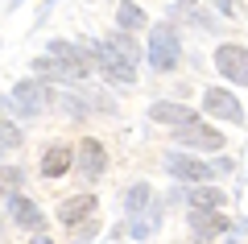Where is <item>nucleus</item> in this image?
I'll list each match as a JSON object with an SVG mask.
<instances>
[{
    "label": "nucleus",
    "instance_id": "obj_1",
    "mask_svg": "<svg viewBox=\"0 0 248 244\" xmlns=\"http://www.w3.org/2000/svg\"><path fill=\"white\" fill-rule=\"evenodd\" d=\"M166 170L174 178H186V182H207L215 174H232V162H215V166H203L195 157H166Z\"/></svg>",
    "mask_w": 248,
    "mask_h": 244
},
{
    "label": "nucleus",
    "instance_id": "obj_2",
    "mask_svg": "<svg viewBox=\"0 0 248 244\" xmlns=\"http://www.w3.org/2000/svg\"><path fill=\"white\" fill-rule=\"evenodd\" d=\"M149 62L157 70H174L178 66V33H174V29L161 25V29L149 33Z\"/></svg>",
    "mask_w": 248,
    "mask_h": 244
},
{
    "label": "nucleus",
    "instance_id": "obj_3",
    "mask_svg": "<svg viewBox=\"0 0 248 244\" xmlns=\"http://www.w3.org/2000/svg\"><path fill=\"white\" fill-rule=\"evenodd\" d=\"M215 66H219L223 79L248 87V50L244 46H219V50H215Z\"/></svg>",
    "mask_w": 248,
    "mask_h": 244
},
{
    "label": "nucleus",
    "instance_id": "obj_4",
    "mask_svg": "<svg viewBox=\"0 0 248 244\" xmlns=\"http://www.w3.org/2000/svg\"><path fill=\"white\" fill-rule=\"evenodd\" d=\"M174 137L182 141V145H190V149H211V153H215V149H223V132H215L211 124H199V120L195 124H182Z\"/></svg>",
    "mask_w": 248,
    "mask_h": 244
},
{
    "label": "nucleus",
    "instance_id": "obj_5",
    "mask_svg": "<svg viewBox=\"0 0 248 244\" xmlns=\"http://www.w3.org/2000/svg\"><path fill=\"white\" fill-rule=\"evenodd\" d=\"M203 108H207L211 116H223V120H232V124H236L240 116H244L240 99L232 96V91H223V87H211V91H207V96H203Z\"/></svg>",
    "mask_w": 248,
    "mask_h": 244
},
{
    "label": "nucleus",
    "instance_id": "obj_6",
    "mask_svg": "<svg viewBox=\"0 0 248 244\" xmlns=\"http://www.w3.org/2000/svg\"><path fill=\"white\" fill-rule=\"evenodd\" d=\"M50 58H58L62 62V70H66V75H87L91 66H95V62H91V54H83V50H75V46H66V42H54L50 46Z\"/></svg>",
    "mask_w": 248,
    "mask_h": 244
},
{
    "label": "nucleus",
    "instance_id": "obj_7",
    "mask_svg": "<svg viewBox=\"0 0 248 244\" xmlns=\"http://www.w3.org/2000/svg\"><path fill=\"white\" fill-rule=\"evenodd\" d=\"M75 162H79V170H83L87 178H95L99 170L108 166V157H104V149H99L95 137H83V141H79V153H75Z\"/></svg>",
    "mask_w": 248,
    "mask_h": 244
},
{
    "label": "nucleus",
    "instance_id": "obj_8",
    "mask_svg": "<svg viewBox=\"0 0 248 244\" xmlns=\"http://www.w3.org/2000/svg\"><path fill=\"white\" fill-rule=\"evenodd\" d=\"M95 207H99L95 195H75V199H66V203L58 207V215H62V224L75 228V224H83L87 215H95Z\"/></svg>",
    "mask_w": 248,
    "mask_h": 244
},
{
    "label": "nucleus",
    "instance_id": "obj_9",
    "mask_svg": "<svg viewBox=\"0 0 248 244\" xmlns=\"http://www.w3.org/2000/svg\"><path fill=\"white\" fill-rule=\"evenodd\" d=\"M71 166H75V153H71L66 145H50V149L42 153V174H46V178H62Z\"/></svg>",
    "mask_w": 248,
    "mask_h": 244
},
{
    "label": "nucleus",
    "instance_id": "obj_10",
    "mask_svg": "<svg viewBox=\"0 0 248 244\" xmlns=\"http://www.w3.org/2000/svg\"><path fill=\"white\" fill-rule=\"evenodd\" d=\"M149 116H153L157 124H178V129L199 120L195 108H186V104H153V108H149Z\"/></svg>",
    "mask_w": 248,
    "mask_h": 244
},
{
    "label": "nucleus",
    "instance_id": "obj_11",
    "mask_svg": "<svg viewBox=\"0 0 248 244\" xmlns=\"http://www.w3.org/2000/svg\"><path fill=\"white\" fill-rule=\"evenodd\" d=\"M104 46L124 62V66H137V58H141V50H137V42H133L128 33H108V37H104Z\"/></svg>",
    "mask_w": 248,
    "mask_h": 244
},
{
    "label": "nucleus",
    "instance_id": "obj_12",
    "mask_svg": "<svg viewBox=\"0 0 248 244\" xmlns=\"http://www.w3.org/2000/svg\"><path fill=\"white\" fill-rule=\"evenodd\" d=\"M9 211H13V219H17V224H25V228H33V232H42V211H37L29 199L9 195Z\"/></svg>",
    "mask_w": 248,
    "mask_h": 244
},
{
    "label": "nucleus",
    "instance_id": "obj_13",
    "mask_svg": "<svg viewBox=\"0 0 248 244\" xmlns=\"http://www.w3.org/2000/svg\"><path fill=\"white\" fill-rule=\"evenodd\" d=\"M190 228H195V232H203V236H215V232H228V219H223L219 211L195 207V211H190Z\"/></svg>",
    "mask_w": 248,
    "mask_h": 244
},
{
    "label": "nucleus",
    "instance_id": "obj_14",
    "mask_svg": "<svg viewBox=\"0 0 248 244\" xmlns=\"http://www.w3.org/2000/svg\"><path fill=\"white\" fill-rule=\"evenodd\" d=\"M13 99H17L21 112H37V108H42V87H37V83H17Z\"/></svg>",
    "mask_w": 248,
    "mask_h": 244
},
{
    "label": "nucleus",
    "instance_id": "obj_15",
    "mask_svg": "<svg viewBox=\"0 0 248 244\" xmlns=\"http://www.w3.org/2000/svg\"><path fill=\"white\" fill-rule=\"evenodd\" d=\"M190 203L203 207V211H215V207H223V191H215V186H195V191H190Z\"/></svg>",
    "mask_w": 248,
    "mask_h": 244
},
{
    "label": "nucleus",
    "instance_id": "obj_16",
    "mask_svg": "<svg viewBox=\"0 0 248 244\" xmlns=\"http://www.w3.org/2000/svg\"><path fill=\"white\" fill-rule=\"evenodd\" d=\"M116 21H120V29H141V25H145V13L137 9V4H128V0H124L120 9H116Z\"/></svg>",
    "mask_w": 248,
    "mask_h": 244
},
{
    "label": "nucleus",
    "instance_id": "obj_17",
    "mask_svg": "<svg viewBox=\"0 0 248 244\" xmlns=\"http://www.w3.org/2000/svg\"><path fill=\"white\" fill-rule=\"evenodd\" d=\"M17 186H21V170L17 166H0V191L17 195Z\"/></svg>",
    "mask_w": 248,
    "mask_h": 244
},
{
    "label": "nucleus",
    "instance_id": "obj_18",
    "mask_svg": "<svg viewBox=\"0 0 248 244\" xmlns=\"http://www.w3.org/2000/svg\"><path fill=\"white\" fill-rule=\"evenodd\" d=\"M0 145H4V149H17L21 145V129H17V124L0 120Z\"/></svg>",
    "mask_w": 248,
    "mask_h": 244
},
{
    "label": "nucleus",
    "instance_id": "obj_19",
    "mask_svg": "<svg viewBox=\"0 0 248 244\" xmlns=\"http://www.w3.org/2000/svg\"><path fill=\"white\" fill-rule=\"evenodd\" d=\"M145 203H149V186H133L128 191V211H141Z\"/></svg>",
    "mask_w": 248,
    "mask_h": 244
},
{
    "label": "nucleus",
    "instance_id": "obj_20",
    "mask_svg": "<svg viewBox=\"0 0 248 244\" xmlns=\"http://www.w3.org/2000/svg\"><path fill=\"white\" fill-rule=\"evenodd\" d=\"M33 244H50V240H46V236H37V240H33Z\"/></svg>",
    "mask_w": 248,
    "mask_h": 244
}]
</instances>
